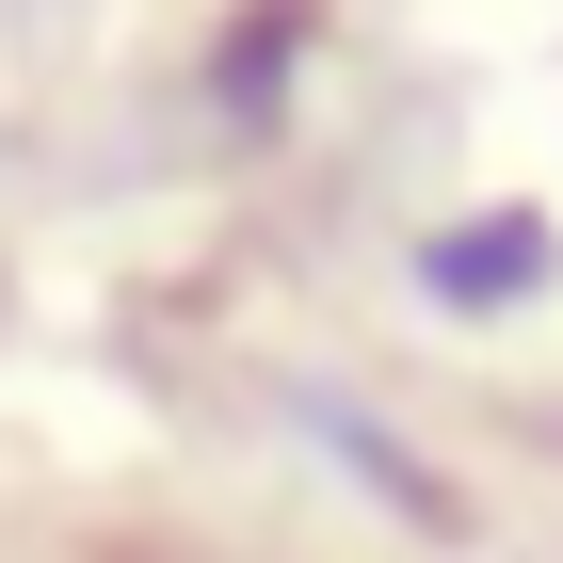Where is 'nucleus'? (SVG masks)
I'll return each instance as SVG.
<instances>
[{"label":"nucleus","mask_w":563,"mask_h":563,"mask_svg":"<svg viewBox=\"0 0 563 563\" xmlns=\"http://www.w3.org/2000/svg\"><path fill=\"white\" fill-rule=\"evenodd\" d=\"M290 419H306V451H339V467L371 483V499H387V516H419V531H451V483H434L419 451H387V434L354 419V402H290Z\"/></svg>","instance_id":"nucleus-1"},{"label":"nucleus","mask_w":563,"mask_h":563,"mask_svg":"<svg viewBox=\"0 0 563 563\" xmlns=\"http://www.w3.org/2000/svg\"><path fill=\"white\" fill-rule=\"evenodd\" d=\"M434 306H516L531 290V274H548V225H531V210H499V225H451V242H434Z\"/></svg>","instance_id":"nucleus-2"}]
</instances>
